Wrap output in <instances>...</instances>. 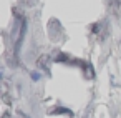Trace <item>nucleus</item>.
<instances>
[]
</instances>
